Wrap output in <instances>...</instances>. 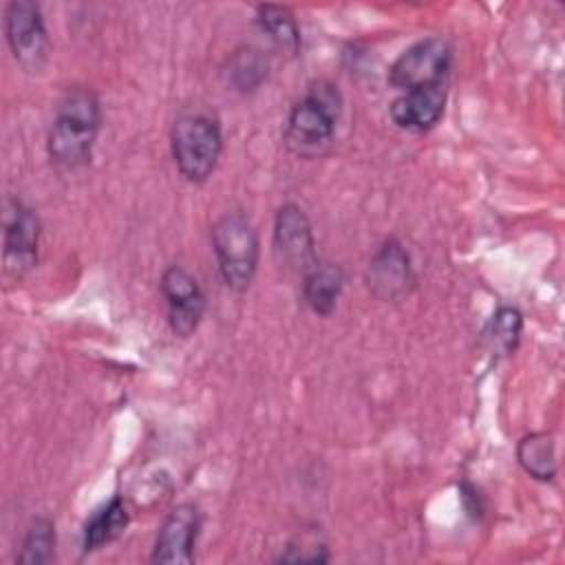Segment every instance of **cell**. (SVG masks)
<instances>
[{
  "mask_svg": "<svg viewBox=\"0 0 565 565\" xmlns=\"http://www.w3.org/2000/svg\"><path fill=\"white\" fill-rule=\"evenodd\" d=\"M521 331H523V316L519 309L514 307H501L488 327V340L490 347L497 355H510L519 340H521Z\"/></svg>",
  "mask_w": 565,
  "mask_h": 565,
  "instance_id": "cell-18",
  "label": "cell"
},
{
  "mask_svg": "<svg viewBox=\"0 0 565 565\" xmlns=\"http://www.w3.org/2000/svg\"><path fill=\"white\" fill-rule=\"evenodd\" d=\"M519 466L536 481H552L556 477V444L550 433H530L516 446Z\"/></svg>",
  "mask_w": 565,
  "mask_h": 565,
  "instance_id": "cell-14",
  "label": "cell"
},
{
  "mask_svg": "<svg viewBox=\"0 0 565 565\" xmlns=\"http://www.w3.org/2000/svg\"><path fill=\"white\" fill-rule=\"evenodd\" d=\"M446 106V82L422 86L413 90H404L393 104H391V119L395 126L404 130H428L433 128Z\"/></svg>",
  "mask_w": 565,
  "mask_h": 565,
  "instance_id": "cell-12",
  "label": "cell"
},
{
  "mask_svg": "<svg viewBox=\"0 0 565 565\" xmlns=\"http://www.w3.org/2000/svg\"><path fill=\"white\" fill-rule=\"evenodd\" d=\"M4 35L15 62L26 73H40L51 53V42L40 13L31 0H11L4 9Z\"/></svg>",
  "mask_w": 565,
  "mask_h": 565,
  "instance_id": "cell-5",
  "label": "cell"
},
{
  "mask_svg": "<svg viewBox=\"0 0 565 565\" xmlns=\"http://www.w3.org/2000/svg\"><path fill=\"white\" fill-rule=\"evenodd\" d=\"M342 113V97L329 82H318L309 93L291 108L285 141L298 154L322 152L335 132Z\"/></svg>",
  "mask_w": 565,
  "mask_h": 565,
  "instance_id": "cell-2",
  "label": "cell"
},
{
  "mask_svg": "<svg viewBox=\"0 0 565 565\" xmlns=\"http://www.w3.org/2000/svg\"><path fill=\"white\" fill-rule=\"evenodd\" d=\"M102 126V106L90 88H71L57 104L49 130V154L62 168H79L90 152Z\"/></svg>",
  "mask_w": 565,
  "mask_h": 565,
  "instance_id": "cell-1",
  "label": "cell"
},
{
  "mask_svg": "<svg viewBox=\"0 0 565 565\" xmlns=\"http://www.w3.org/2000/svg\"><path fill=\"white\" fill-rule=\"evenodd\" d=\"M411 258L397 238H388L380 245L366 267V285L380 300H399L413 287Z\"/></svg>",
  "mask_w": 565,
  "mask_h": 565,
  "instance_id": "cell-10",
  "label": "cell"
},
{
  "mask_svg": "<svg viewBox=\"0 0 565 565\" xmlns=\"http://www.w3.org/2000/svg\"><path fill=\"white\" fill-rule=\"evenodd\" d=\"M201 514L192 503L177 505L159 527L150 561L161 565H188L194 561V545Z\"/></svg>",
  "mask_w": 565,
  "mask_h": 565,
  "instance_id": "cell-9",
  "label": "cell"
},
{
  "mask_svg": "<svg viewBox=\"0 0 565 565\" xmlns=\"http://www.w3.org/2000/svg\"><path fill=\"white\" fill-rule=\"evenodd\" d=\"M452 51L441 38H424L408 46L391 66L388 79L395 88L413 90L422 86H433L446 82L450 71Z\"/></svg>",
  "mask_w": 565,
  "mask_h": 565,
  "instance_id": "cell-6",
  "label": "cell"
},
{
  "mask_svg": "<svg viewBox=\"0 0 565 565\" xmlns=\"http://www.w3.org/2000/svg\"><path fill=\"white\" fill-rule=\"evenodd\" d=\"M227 75L238 90H252L267 75V57L256 49H241L232 55Z\"/></svg>",
  "mask_w": 565,
  "mask_h": 565,
  "instance_id": "cell-19",
  "label": "cell"
},
{
  "mask_svg": "<svg viewBox=\"0 0 565 565\" xmlns=\"http://www.w3.org/2000/svg\"><path fill=\"white\" fill-rule=\"evenodd\" d=\"M40 218L20 201H9L4 212V265L15 276L33 265L40 243Z\"/></svg>",
  "mask_w": 565,
  "mask_h": 565,
  "instance_id": "cell-11",
  "label": "cell"
},
{
  "mask_svg": "<svg viewBox=\"0 0 565 565\" xmlns=\"http://www.w3.org/2000/svg\"><path fill=\"white\" fill-rule=\"evenodd\" d=\"M278 561H282V563H327L329 554H327L324 543H320L316 536L302 534L287 545V552L280 554Z\"/></svg>",
  "mask_w": 565,
  "mask_h": 565,
  "instance_id": "cell-20",
  "label": "cell"
},
{
  "mask_svg": "<svg viewBox=\"0 0 565 565\" xmlns=\"http://www.w3.org/2000/svg\"><path fill=\"white\" fill-rule=\"evenodd\" d=\"M161 294L168 305V322L174 335H192L205 311V294L199 282L183 267L172 265L161 276Z\"/></svg>",
  "mask_w": 565,
  "mask_h": 565,
  "instance_id": "cell-8",
  "label": "cell"
},
{
  "mask_svg": "<svg viewBox=\"0 0 565 565\" xmlns=\"http://www.w3.org/2000/svg\"><path fill=\"white\" fill-rule=\"evenodd\" d=\"M212 249L223 282L234 291L247 289L258 265V236L243 212H227L214 223Z\"/></svg>",
  "mask_w": 565,
  "mask_h": 565,
  "instance_id": "cell-3",
  "label": "cell"
},
{
  "mask_svg": "<svg viewBox=\"0 0 565 565\" xmlns=\"http://www.w3.org/2000/svg\"><path fill=\"white\" fill-rule=\"evenodd\" d=\"M274 252L280 265L300 276H305L318 263L311 223L296 203H285L276 212Z\"/></svg>",
  "mask_w": 565,
  "mask_h": 565,
  "instance_id": "cell-7",
  "label": "cell"
},
{
  "mask_svg": "<svg viewBox=\"0 0 565 565\" xmlns=\"http://www.w3.org/2000/svg\"><path fill=\"white\" fill-rule=\"evenodd\" d=\"M256 26L265 33L280 51L294 55L300 46V31L294 20V13L280 4H260L256 7Z\"/></svg>",
  "mask_w": 565,
  "mask_h": 565,
  "instance_id": "cell-16",
  "label": "cell"
},
{
  "mask_svg": "<svg viewBox=\"0 0 565 565\" xmlns=\"http://www.w3.org/2000/svg\"><path fill=\"white\" fill-rule=\"evenodd\" d=\"M461 501H463V505H466L470 516H475V519L481 516L483 505H481V499H479L477 490L470 483H461Z\"/></svg>",
  "mask_w": 565,
  "mask_h": 565,
  "instance_id": "cell-21",
  "label": "cell"
},
{
  "mask_svg": "<svg viewBox=\"0 0 565 565\" xmlns=\"http://www.w3.org/2000/svg\"><path fill=\"white\" fill-rule=\"evenodd\" d=\"M170 146L179 172L192 183H203L214 172L223 150L221 128L207 115H181L172 124Z\"/></svg>",
  "mask_w": 565,
  "mask_h": 565,
  "instance_id": "cell-4",
  "label": "cell"
},
{
  "mask_svg": "<svg viewBox=\"0 0 565 565\" xmlns=\"http://www.w3.org/2000/svg\"><path fill=\"white\" fill-rule=\"evenodd\" d=\"M128 525V512L119 494L102 505L84 525V552H95L115 541Z\"/></svg>",
  "mask_w": 565,
  "mask_h": 565,
  "instance_id": "cell-15",
  "label": "cell"
},
{
  "mask_svg": "<svg viewBox=\"0 0 565 565\" xmlns=\"http://www.w3.org/2000/svg\"><path fill=\"white\" fill-rule=\"evenodd\" d=\"M342 285H344V274L338 265L316 263L302 276V298L313 313L331 316L338 305Z\"/></svg>",
  "mask_w": 565,
  "mask_h": 565,
  "instance_id": "cell-13",
  "label": "cell"
},
{
  "mask_svg": "<svg viewBox=\"0 0 565 565\" xmlns=\"http://www.w3.org/2000/svg\"><path fill=\"white\" fill-rule=\"evenodd\" d=\"M55 552V525L46 516H38L29 523L18 563L22 565H44Z\"/></svg>",
  "mask_w": 565,
  "mask_h": 565,
  "instance_id": "cell-17",
  "label": "cell"
}]
</instances>
